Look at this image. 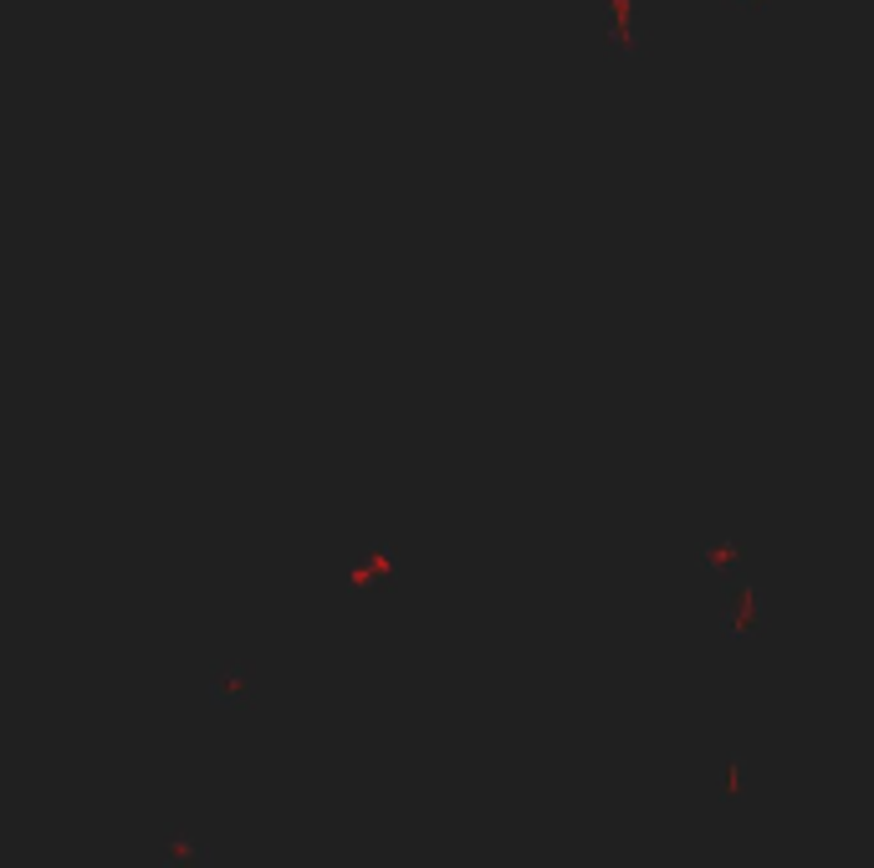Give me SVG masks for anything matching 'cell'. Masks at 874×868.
Returning a JSON list of instances; mask_svg holds the SVG:
<instances>
[{
  "mask_svg": "<svg viewBox=\"0 0 874 868\" xmlns=\"http://www.w3.org/2000/svg\"><path fill=\"white\" fill-rule=\"evenodd\" d=\"M169 858H174V864H205L210 848H189L185 838H174V843H169Z\"/></svg>",
  "mask_w": 874,
  "mask_h": 868,
  "instance_id": "obj_2",
  "label": "cell"
},
{
  "mask_svg": "<svg viewBox=\"0 0 874 868\" xmlns=\"http://www.w3.org/2000/svg\"><path fill=\"white\" fill-rule=\"evenodd\" d=\"M608 16H614L608 36H614L619 47H629V41H635V36H629V0H608Z\"/></svg>",
  "mask_w": 874,
  "mask_h": 868,
  "instance_id": "obj_1",
  "label": "cell"
}]
</instances>
